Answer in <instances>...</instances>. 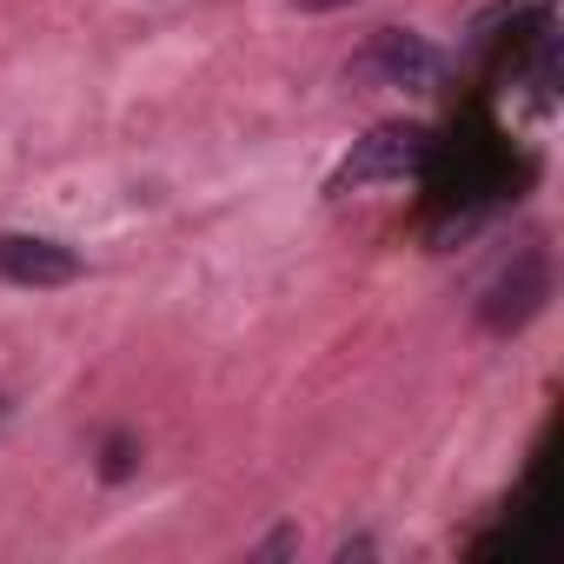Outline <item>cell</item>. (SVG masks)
<instances>
[{
	"label": "cell",
	"mask_w": 564,
	"mask_h": 564,
	"mask_svg": "<svg viewBox=\"0 0 564 564\" xmlns=\"http://www.w3.org/2000/svg\"><path fill=\"white\" fill-rule=\"evenodd\" d=\"M0 412H8V392H0Z\"/></svg>",
	"instance_id": "cell-7"
},
{
	"label": "cell",
	"mask_w": 564,
	"mask_h": 564,
	"mask_svg": "<svg viewBox=\"0 0 564 564\" xmlns=\"http://www.w3.org/2000/svg\"><path fill=\"white\" fill-rule=\"evenodd\" d=\"M127 471H133V438H127V432H113V438H107V458H100V478H107V485H120Z\"/></svg>",
	"instance_id": "cell-5"
},
{
	"label": "cell",
	"mask_w": 564,
	"mask_h": 564,
	"mask_svg": "<svg viewBox=\"0 0 564 564\" xmlns=\"http://www.w3.org/2000/svg\"><path fill=\"white\" fill-rule=\"evenodd\" d=\"M346 80L359 87H399V94H432L445 80V54L419 34H399V28H379L352 61H346Z\"/></svg>",
	"instance_id": "cell-2"
},
{
	"label": "cell",
	"mask_w": 564,
	"mask_h": 564,
	"mask_svg": "<svg viewBox=\"0 0 564 564\" xmlns=\"http://www.w3.org/2000/svg\"><path fill=\"white\" fill-rule=\"evenodd\" d=\"M306 14H333V8H352V0H300Z\"/></svg>",
	"instance_id": "cell-6"
},
{
	"label": "cell",
	"mask_w": 564,
	"mask_h": 564,
	"mask_svg": "<svg viewBox=\"0 0 564 564\" xmlns=\"http://www.w3.org/2000/svg\"><path fill=\"white\" fill-rule=\"evenodd\" d=\"M87 265L74 246L61 239H41V232H0V279L8 286H28V293H54V286H74Z\"/></svg>",
	"instance_id": "cell-3"
},
{
	"label": "cell",
	"mask_w": 564,
	"mask_h": 564,
	"mask_svg": "<svg viewBox=\"0 0 564 564\" xmlns=\"http://www.w3.org/2000/svg\"><path fill=\"white\" fill-rule=\"evenodd\" d=\"M425 153H432V133H425L419 120H386V127H372L366 140H352V153L333 166L326 193H333V199H346V193H366V186L405 180V173H419V166H425Z\"/></svg>",
	"instance_id": "cell-1"
},
{
	"label": "cell",
	"mask_w": 564,
	"mask_h": 564,
	"mask_svg": "<svg viewBox=\"0 0 564 564\" xmlns=\"http://www.w3.org/2000/svg\"><path fill=\"white\" fill-rule=\"evenodd\" d=\"M544 293H551V279H544V259H524L518 272H505L498 286L485 293V306H478V319L491 326V333H518L538 306H544Z\"/></svg>",
	"instance_id": "cell-4"
}]
</instances>
